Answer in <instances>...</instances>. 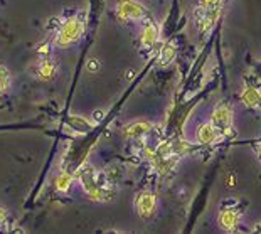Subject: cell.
Segmentation results:
<instances>
[{
  "label": "cell",
  "instance_id": "6da1fadb",
  "mask_svg": "<svg viewBox=\"0 0 261 234\" xmlns=\"http://www.w3.org/2000/svg\"><path fill=\"white\" fill-rule=\"evenodd\" d=\"M76 180L83 187L88 199L94 200V202H105V200L115 197L113 182H110L105 172H98L91 163H84L79 167L76 172Z\"/></svg>",
  "mask_w": 261,
  "mask_h": 234
},
{
  "label": "cell",
  "instance_id": "7a4b0ae2",
  "mask_svg": "<svg viewBox=\"0 0 261 234\" xmlns=\"http://www.w3.org/2000/svg\"><path fill=\"white\" fill-rule=\"evenodd\" d=\"M84 31H86V16L83 12L69 16L57 25L53 44L59 49H66V47L79 42Z\"/></svg>",
  "mask_w": 261,
  "mask_h": 234
},
{
  "label": "cell",
  "instance_id": "3957f363",
  "mask_svg": "<svg viewBox=\"0 0 261 234\" xmlns=\"http://www.w3.org/2000/svg\"><path fill=\"white\" fill-rule=\"evenodd\" d=\"M147 9L137 0H118L115 5V16L120 22L140 20L145 17Z\"/></svg>",
  "mask_w": 261,
  "mask_h": 234
},
{
  "label": "cell",
  "instance_id": "277c9868",
  "mask_svg": "<svg viewBox=\"0 0 261 234\" xmlns=\"http://www.w3.org/2000/svg\"><path fill=\"white\" fill-rule=\"evenodd\" d=\"M135 211L137 214L140 216L142 219L149 221L152 219L153 216L157 214V209H159V199L153 192H149V191H143L140 194L135 196Z\"/></svg>",
  "mask_w": 261,
  "mask_h": 234
},
{
  "label": "cell",
  "instance_id": "5b68a950",
  "mask_svg": "<svg viewBox=\"0 0 261 234\" xmlns=\"http://www.w3.org/2000/svg\"><path fill=\"white\" fill-rule=\"evenodd\" d=\"M31 72L40 81H51L57 74V63L51 56H39Z\"/></svg>",
  "mask_w": 261,
  "mask_h": 234
},
{
  "label": "cell",
  "instance_id": "8992f818",
  "mask_svg": "<svg viewBox=\"0 0 261 234\" xmlns=\"http://www.w3.org/2000/svg\"><path fill=\"white\" fill-rule=\"evenodd\" d=\"M218 222H219V228L226 233H231L234 229H238L241 222V213L236 206H226L219 211L218 214Z\"/></svg>",
  "mask_w": 261,
  "mask_h": 234
},
{
  "label": "cell",
  "instance_id": "52a82bcc",
  "mask_svg": "<svg viewBox=\"0 0 261 234\" xmlns=\"http://www.w3.org/2000/svg\"><path fill=\"white\" fill-rule=\"evenodd\" d=\"M224 133L218 126H214L211 122L209 123H201L197 128V142L202 145H212L216 142L223 140Z\"/></svg>",
  "mask_w": 261,
  "mask_h": 234
},
{
  "label": "cell",
  "instance_id": "ba28073f",
  "mask_svg": "<svg viewBox=\"0 0 261 234\" xmlns=\"http://www.w3.org/2000/svg\"><path fill=\"white\" fill-rule=\"evenodd\" d=\"M211 123L214 126H218L221 131H227L233 125V111L226 105H218L212 111Z\"/></svg>",
  "mask_w": 261,
  "mask_h": 234
},
{
  "label": "cell",
  "instance_id": "9c48e42d",
  "mask_svg": "<svg viewBox=\"0 0 261 234\" xmlns=\"http://www.w3.org/2000/svg\"><path fill=\"white\" fill-rule=\"evenodd\" d=\"M159 41H160L159 25H157L155 22H149V24H145V27H143L140 32V37H138V42H140L142 49H152Z\"/></svg>",
  "mask_w": 261,
  "mask_h": 234
},
{
  "label": "cell",
  "instance_id": "30bf717a",
  "mask_svg": "<svg viewBox=\"0 0 261 234\" xmlns=\"http://www.w3.org/2000/svg\"><path fill=\"white\" fill-rule=\"evenodd\" d=\"M152 128H153V123H150V122H143V120L131 122L125 126V137L131 138V140H138V138L145 137L147 133H150Z\"/></svg>",
  "mask_w": 261,
  "mask_h": 234
},
{
  "label": "cell",
  "instance_id": "8fae6325",
  "mask_svg": "<svg viewBox=\"0 0 261 234\" xmlns=\"http://www.w3.org/2000/svg\"><path fill=\"white\" fill-rule=\"evenodd\" d=\"M75 180H76V174H71V172H68V170L61 172V174L56 177V182H54L56 192L68 194L69 189H71V185L75 184Z\"/></svg>",
  "mask_w": 261,
  "mask_h": 234
},
{
  "label": "cell",
  "instance_id": "7c38bea8",
  "mask_svg": "<svg viewBox=\"0 0 261 234\" xmlns=\"http://www.w3.org/2000/svg\"><path fill=\"white\" fill-rule=\"evenodd\" d=\"M175 56H177V47L174 46L172 42L168 44H164L159 53V57H157V63L162 68H167L168 64H172V61L175 59Z\"/></svg>",
  "mask_w": 261,
  "mask_h": 234
},
{
  "label": "cell",
  "instance_id": "4fadbf2b",
  "mask_svg": "<svg viewBox=\"0 0 261 234\" xmlns=\"http://www.w3.org/2000/svg\"><path fill=\"white\" fill-rule=\"evenodd\" d=\"M241 101L244 107L256 109L261 107V94L255 88H244V91L241 93Z\"/></svg>",
  "mask_w": 261,
  "mask_h": 234
},
{
  "label": "cell",
  "instance_id": "5bb4252c",
  "mask_svg": "<svg viewBox=\"0 0 261 234\" xmlns=\"http://www.w3.org/2000/svg\"><path fill=\"white\" fill-rule=\"evenodd\" d=\"M66 123H68L73 130L79 131V133H86V131L93 126V125H90V122L84 120L83 116H69V118L66 120Z\"/></svg>",
  "mask_w": 261,
  "mask_h": 234
},
{
  "label": "cell",
  "instance_id": "9a60e30c",
  "mask_svg": "<svg viewBox=\"0 0 261 234\" xmlns=\"http://www.w3.org/2000/svg\"><path fill=\"white\" fill-rule=\"evenodd\" d=\"M10 85H12V76H10V71L5 68V66H0V98L3 94L9 93Z\"/></svg>",
  "mask_w": 261,
  "mask_h": 234
},
{
  "label": "cell",
  "instance_id": "2e32d148",
  "mask_svg": "<svg viewBox=\"0 0 261 234\" xmlns=\"http://www.w3.org/2000/svg\"><path fill=\"white\" fill-rule=\"evenodd\" d=\"M224 0H199V7L207 12H218L219 14V9H221Z\"/></svg>",
  "mask_w": 261,
  "mask_h": 234
},
{
  "label": "cell",
  "instance_id": "e0dca14e",
  "mask_svg": "<svg viewBox=\"0 0 261 234\" xmlns=\"http://www.w3.org/2000/svg\"><path fill=\"white\" fill-rule=\"evenodd\" d=\"M105 174H106V177L110 179V182H113V184H115V182H118L121 179V169L118 165H112L108 170L105 172Z\"/></svg>",
  "mask_w": 261,
  "mask_h": 234
},
{
  "label": "cell",
  "instance_id": "ac0fdd59",
  "mask_svg": "<svg viewBox=\"0 0 261 234\" xmlns=\"http://www.w3.org/2000/svg\"><path fill=\"white\" fill-rule=\"evenodd\" d=\"M106 109H103V108H98V109H94L93 113H91V123H94V125H98V123H101L103 120L106 118Z\"/></svg>",
  "mask_w": 261,
  "mask_h": 234
},
{
  "label": "cell",
  "instance_id": "d6986e66",
  "mask_svg": "<svg viewBox=\"0 0 261 234\" xmlns=\"http://www.w3.org/2000/svg\"><path fill=\"white\" fill-rule=\"evenodd\" d=\"M86 69L90 72H98L101 69V63L100 59H96V57H91V59H88L86 63Z\"/></svg>",
  "mask_w": 261,
  "mask_h": 234
},
{
  "label": "cell",
  "instance_id": "ffe728a7",
  "mask_svg": "<svg viewBox=\"0 0 261 234\" xmlns=\"http://www.w3.org/2000/svg\"><path fill=\"white\" fill-rule=\"evenodd\" d=\"M137 76V71H135L133 68H130V69H127V72H125V81H131V79Z\"/></svg>",
  "mask_w": 261,
  "mask_h": 234
},
{
  "label": "cell",
  "instance_id": "44dd1931",
  "mask_svg": "<svg viewBox=\"0 0 261 234\" xmlns=\"http://www.w3.org/2000/svg\"><path fill=\"white\" fill-rule=\"evenodd\" d=\"M7 222V211L3 207H0V226Z\"/></svg>",
  "mask_w": 261,
  "mask_h": 234
},
{
  "label": "cell",
  "instance_id": "7402d4cb",
  "mask_svg": "<svg viewBox=\"0 0 261 234\" xmlns=\"http://www.w3.org/2000/svg\"><path fill=\"white\" fill-rule=\"evenodd\" d=\"M256 153H258V159L261 160V142L258 144V148H256Z\"/></svg>",
  "mask_w": 261,
  "mask_h": 234
}]
</instances>
